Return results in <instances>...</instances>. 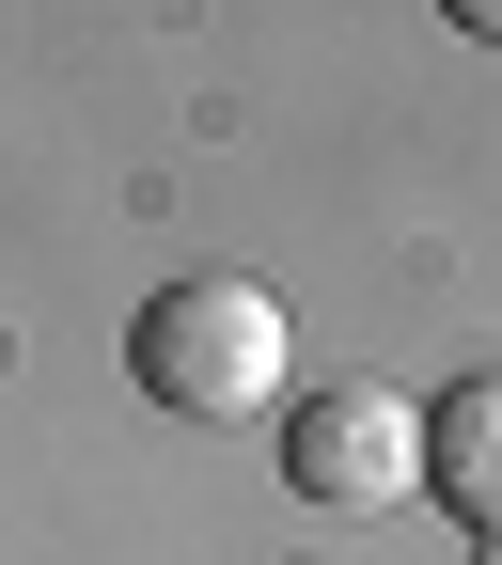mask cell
I'll return each mask as SVG.
<instances>
[{"mask_svg":"<svg viewBox=\"0 0 502 565\" xmlns=\"http://www.w3.org/2000/svg\"><path fill=\"white\" fill-rule=\"evenodd\" d=\"M126 362H141V393H158L173 424H267L282 393H299V330H282L267 282L204 267V282H158V299H141Z\"/></svg>","mask_w":502,"mask_h":565,"instance_id":"1","label":"cell"},{"mask_svg":"<svg viewBox=\"0 0 502 565\" xmlns=\"http://www.w3.org/2000/svg\"><path fill=\"white\" fill-rule=\"evenodd\" d=\"M282 487L330 519H377L424 487V408L393 377H314V393H282Z\"/></svg>","mask_w":502,"mask_h":565,"instance_id":"2","label":"cell"},{"mask_svg":"<svg viewBox=\"0 0 502 565\" xmlns=\"http://www.w3.org/2000/svg\"><path fill=\"white\" fill-rule=\"evenodd\" d=\"M424 487H440V503L471 519V550L502 565V362L456 377L440 408H424Z\"/></svg>","mask_w":502,"mask_h":565,"instance_id":"3","label":"cell"},{"mask_svg":"<svg viewBox=\"0 0 502 565\" xmlns=\"http://www.w3.org/2000/svg\"><path fill=\"white\" fill-rule=\"evenodd\" d=\"M440 17H456V32H487V47H502V0H440Z\"/></svg>","mask_w":502,"mask_h":565,"instance_id":"4","label":"cell"}]
</instances>
